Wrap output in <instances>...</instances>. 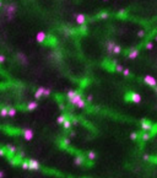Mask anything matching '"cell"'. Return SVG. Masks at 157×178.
I'll return each instance as SVG.
<instances>
[{"mask_svg":"<svg viewBox=\"0 0 157 178\" xmlns=\"http://www.w3.org/2000/svg\"><path fill=\"white\" fill-rule=\"evenodd\" d=\"M8 147H9L10 152H12V154H14V152H16V147H15V146H12V145H9Z\"/></svg>","mask_w":157,"mask_h":178,"instance_id":"obj_34","label":"cell"},{"mask_svg":"<svg viewBox=\"0 0 157 178\" xmlns=\"http://www.w3.org/2000/svg\"><path fill=\"white\" fill-rule=\"evenodd\" d=\"M108 16H109V14H108V12H101L100 15H98V18L106 20V18H108Z\"/></svg>","mask_w":157,"mask_h":178,"instance_id":"obj_25","label":"cell"},{"mask_svg":"<svg viewBox=\"0 0 157 178\" xmlns=\"http://www.w3.org/2000/svg\"><path fill=\"white\" fill-rule=\"evenodd\" d=\"M153 89H155V92L157 93V85H156V86H153Z\"/></svg>","mask_w":157,"mask_h":178,"instance_id":"obj_42","label":"cell"},{"mask_svg":"<svg viewBox=\"0 0 157 178\" xmlns=\"http://www.w3.org/2000/svg\"><path fill=\"white\" fill-rule=\"evenodd\" d=\"M46 39H47V34H46L44 32H42V31L38 32V33L36 34V41L39 42V43H43Z\"/></svg>","mask_w":157,"mask_h":178,"instance_id":"obj_6","label":"cell"},{"mask_svg":"<svg viewBox=\"0 0 157 178\" xmlns=\"http://www.w3.org/2000/svg\"><path fill=\"white\" fill-rule=\"evenodd\" d=\"M155 162H157V159H155Z\"/></svg>","mask_w":157,"mask_h":178,"instance_id":"obj_45","label":"cell"},{"mask_svg":"<svg viewBox=\"0 0 157 178\" xmlns=\"http://www.w3.org/2000/svg\"><path fill=\"white\" fill-rule=\"evenodd\" d=\"M37 107H38V103L34 102V101H33V102H30V103L27 105V109H28V111H33V109H36Z\"/></svg>","mask_w":157,"mask_h":178,"instance_id":"obj_15","label":"cell"},{"mask_svg":"<svg viewBox=\"0 0 157 178\" xmlns=\"http://www.w3.org/2000/svg\"><path fill=\"white\" fill-rule=\"evenodd\" d=\"M17 57H18V59H20V60H21L24 64H26V63H27V57H26L25 54H22V53H18V54H17Z\"/></svg>","mask_w":157,"mask_h":178,"instance_id":"obj_16","label":"cell"},{"mask_svg":"<svg viewBox=\"0 0 157 178\" xmlns=\"http://www.w3.org/2000/svg\"><path fill=\"white\" fill-rule=\"evenodd\" d=\"M0 115L1 117H8V108H1V111H0Z\"/></svg>","mask_w":157,"mask_h":178,"instance_id":"obj_26","label":"cell"},{"mask_svg":"<svg viewBox=\"0 0 157 178\" xmlns=\"http://www.w3.org/2000/svg\"><path fill=\"white\" fill-rule=\"evenodd\" d=\"M80 98H82V97H81V95H80V93H76L74 97L69 98V102H70L71 105H74V106H75V105H76V102H77L78 100H80Z\"/></svg>","mask_w":157,"mask_h":178,"instance_id":"obj_12","label":"cell"},{"mask_svg":"<svg viewBox=\"0 0 157 178\" xmlns=\"http://www.w3.org/2000/svg\"><path fill=\"white\" fill-rule=\"evenodd\" d=\"M63 127H64L65 129H70V128H71V122L68 121V119H65V121L63 122Z\"/></svg>","mask_w":157,"mask_h":178,"instance_id":"obj_20","label":"cell"},{"mask_svg":"<svg viewBox=\"0 0 157 178\" xmlns=\"http://www.w3.org/2000/svg\"><path fill=\"white\" fill-rule=\"evenodd\" d=\"M3 177H5V173L3 171H0V178H3Z\"/></svg>","mask_w":157,"mask_h":178,"instance_id":"obj_40","label":"cell"},{"mask_svg":"<svg viewBox=\"0 0 157 178\" xmlns=\"http://www.w3.org/2000/svg\"><path fill=\"white\" fill-rule=\"evenodd\" d=\"M0 8H1V1H0Z\"/></svg>","mask_w":157,"mask_h":178,"instance_id":"obj_44","label":"cell"},{"mask_svg":"<svg viewBox=\"0 0 157 178\" xmlns=\"http://www.w3.org/2000/svg\"><path fill=\"white\" fill-rule=\"evenodd\" d=\"M152 48H153V43H152V42H147V43H146V49L150 50V49H152Z\"/></svg>","mask_w":157,"mask_h":178,"instance_id":"obj_29","label":"cell"},{"mask_svg":"<svg viewBox=\"0 0 157 178\" xmlns=\"http://www.w3.org/2000/svg\"><path fill=\"white\" fill-rule=\"evenodd\" d=\"M16 12V6L14 5V4H10V5H8L6 8H5V14L11 18L12 17V15Z\"/></svg>","mask_w":157,"mask_h":178,"instance_id":"obj_3","label":"cell"},{"mask_svg":"<svg viewBox=\"0 0 157 178\" xmlns=\"http://www.w3.org/2000/svg\"><path fill=\"white\" fill-rule=\"evenodd\" d=\"M69 144H70V139H69V138H65V139H63V141H62V145H63V147H66V146H69Z\"/></svg>","mask_w":157,"mask_h":178,"instance_id":"obj_23","label":"cell"},{"mask_svg":"<svg viewBox=\"0 0 157 178\" xmlns=\"http://www.w3.org/2000/svg\"><path fill=\"white\" fill-rule=\"evenodd\" d=\"M141 128H142L145 131H150V130L152 129V124H151L149 121L142 119V122H141Z\"/></svg>","mask_w":157,"mask_h":178,"instance_id":"obj_7","label":"cell"},{"mask_svg":"<svg viewBox=\"0 0 157 178\" xmlns=\"http://www.w3.org/2000/svg\"><path fill=\"white\" fill-rule=\"evenodd\" d=\"M125 100H126V101L130 100V101H133L134 103H139V102H141V96H140L139 93H136V92H131V93H129V95L125 96Z\"/></svg>","mask_w":157,"mask_h":178,"instance_id":"obj_1","label":"cell"},{"mask_svg":"<svg viewBox=\"0 0 157 178\" xmlns=\"http://www.w3.org/2000/svg\"><path fill=\"white\" fill-rule=\"evenodd\" d=\"M16 115V109L15 108H9L8 109V117H15Z\"/></svg>","mask_w":157,"mask_h":178,"instance_id":"obj_18","label":"cell"},{"mask_svg":"<svg viewBox=\"0 0 157 178\" xmlns=\"http://www.w3.org/2000/svg\"><path fill=\"white\" fill-rule=\"evenodd\" d=\"M5 60H6L5 57L4 55H0V63H5Z\"/></svg>","mask_w":157,"mask_h":178,"instance_id":"obj_37","label":"cell"},{"mask_svg":"<svg viewBox=\"0 0 157 178\" xmlns=\"http://www.w3.org/2000/svg\"><path fill=\"white\" fill-rule=\"evenodd\" d=\"M87 156H88V159H90V160H94L97 155H96V152H94V151H88Z\"/></svg>","mask_w":157,"mask_h":178,"instance_id":"obj_24","label":"cell"},{"mask_svg":"<svg viewBox=\"0 0 157 178\" xmlns=\"http://www.w3.org/2000/svg\"><path fill=\"white\" fill-rule=\"evenodd\" d=\"M5 155V150L4 149H0V156H4Z\"/></svg>","mask_w":157,"mask_h":178,"instance_id":"obj_39","label":"cell"},{"mask_svg":"<svg viewBox=\"0 0 157 178\" xmlns=\"http://www.w3.org/2000/svg\"><path fill=\"white\" fill-rule=\"evenodd\" d=\"M115 46V43L113 41H107L106 42V48H107V52L108 54H112V50H113V47Z\"/></svg>","mask_w":157,"mask_h":178,"instance_id":"obj_11","label":"cell"},{"mask_svg":"<svg viewBox=\"0 0 157 178\" xmlns=\"http://www.w3.org/2000/svg\"><path fill=\"white\" fill-rule=\"evenodd\" d=\"M66 119V115H64V114H62V115H59L58 117V119H56V122H58V124H63V122Z\"/></svg>","mask_w":157,"mask_h":178,"instance_id":"obj_19","label":"cell"},{"mask_svg":"<svg viewBox=\"0 0 157 178\" xmlns=\"http://www.w3.org/2000/svg\"><path fill=\"white\" fill-rule=\"evenodd\" d=\"M104 1H108V0H104Z\"/></svg>","mask_w":157,"mask_h":178,"instance_id":"obj_46","label":"cell"},{"mask_svg":"<svg viewBox=\"0 0 157 178\" xmlns=\"http://www.w3.org/2000/svg\"><path fill=\"white\" fill-rule=\"evenodd\" d=\"M74 162H75L76 166H81V165L84 163V157H82V156H76L75 160H74Z\"/></svg>","mask_w":157,"mask_h":178,"instance_id":"obj_13","label":"cell"},{"mask_svg":"<svg viewBox=\"0 0 157 178\" xmlns=\"http://www.w3.org/2000/svg\"><path fill=\"white\" fill-rule=\"evenodd\" d=\"M130 139H131V140H136V139H137V133H135V131L131 133V134H130Z\"/></svg>","mask_w":157,"mask_h":178,"instance_id":"obj_28","label":"cell"},{"mask_svg":"<svg viewBox=\"0 0 157 178\" xmlns=\"http://www.w3.org/2000/svg\"><path fill=\"white\" fill-rule=\"evenodd\" d=\"M24 138H25V140H27V141L32 140V138H33V130L30 129V128H26L24 130Z\"/></svg>","mask_w":157,"mask_h":178,"instance_id":"obj_5","label":"cell"},{"mask_svg":"<svg viewBox=\"0 0 157 178\" xmlns=\"http://www.w3.org/2000/svg\"><path fill=\"white\" fill-rule=\"evenodd\" d=\"M92 100H93V96H92V95H88V97H87V102L90 103V102H92Z\"/></svg>","mask_w":157,"mask_h":178,"instance_id":"obj_36","label":"cell"},{"mask_svg":"<svg viewBox=\"0 0 157 178\" xmlns=\"http://www.w3.org/2000/svg\"><path fill=\"white\" fill-rule=\"evenodd\" d=\"M21 167H22L24 170H28V161H24V162L21 163Z\"/></svg>","mask_w":157,"mask_h":178,"instance_id":"obj_27","label":"cell"},{"mask_svg":"<svg viewBox=\"0 0 157 178\" xmlns=\"http://www.w3.org/2000/svg\"><path fill=\"white\" fill-rule=\"evenodd\" d=\"M137 57H139V49H131L130 52H129V54H128V58L129 59H136Z\"/></svg>","mask_w":157,"mask_h":178,"instance_id":"obj_9","label":"cell"},{"mask_svg":"<svg viewBox=\"0 0 157 178\" xmlns=\"http://www.w3.org/2000/svg\"><path fill=\"white\" fill-rule=\"evenodd\" d=\"M144 160H145V161H150L151 157H150L149 155H144Z\"/></svg>","mask_w":157,"mask_h":178,"instance_id":"obj_38","label":"cell"},{"mask_svg":"<svg viewBox=\"0 0 157 178\" xmlns=\"http://www.w3.org/2000/svg\"><path fill=\"white\" fill-rule=\"evenodd\" d=\"M144 81H145V84H147L149 86H152V87L157 85L156 79H155L153 76H151V75H146V76L144 77Z\"/></svg>","mask_w":157,"mask_h":178,"instance_id":"obj_2","label":"cell"},{"mask_svg":"<svg viewBox=\"0 0 157 178\" xmlns=\"http://www.w3.org/2000/svg\"><path fill=\"white\" fill-rule=\"evenodd\" d=\"M71 124H77V121H76V119H72V122H71Z\"/></svg>","mask_w":157,"mask_h":178,"instance_id":"obj_41","label":"cell"},{"mask_svg":"<svg viewBox=\"0 0 157 178\" xmlns=\"http://www.w3.org/2000/svg\"><path fill=\"white\" fill-rule=\"evenodd\" d=\"M76 93H77V91H75V90H69V91H68V95H66V96H68V100H69V98H71V97H74Z\"/></svg>","mask_w":157,"mask_h":178,"instance_id":"obj_22","label":"cell"},{"mask_svg":"<svg viewBox=\"0 0 157 178\" xmlns=\"http://www.w3.org/2000/svg\"><path fill=\"white\" fill-rule=\"evenodd\" d=\"M122 71H123V74H124L125 76H129V75H130V70H129V69H126V68H124Z\"/></svg>","mask_w":157,"mask_h":178,"instance_id":"obj_30","label":"cell"},{"mask_svg":"<svg viewBox=\"0 0 157 178\" xmlns=\"http://www.w3.org/2000/svg\"><path fill=\"white\" fill-rule=\"evenodd\" d=\"M120 52H122V47H120V46L115 44V46L113 47V50H112V53H113V54H119Z\"/></svg>","mask_w":157,"mask_h":178,"instance_id":"obj_17","label":"cell"},{"mask_svg":"<svg viewBox=\"0 0 157 178\" xmlns=\"http://www.w3.org/2000/svg\"><path fill=\"white\" fill-rule=\"evenodd\" d=\"M155 39H156V41H157V34H156V37H155Z\"/></svg>","mask_w":157,"mask_h":178,"instance_id":"obj_43","label":"cell"},{"mask_svg":"<svg viewBox=\"0 0 157 178\" xmlns=\"http://www.w3.org/2000/svg\"><path fill=\"white\" fill-rule=\"evenodd\" d=\"M75 106H76L77 108H81V109H82V108H85V107H86V101H84L82 98H80V100H78V101L76 102V105H75Z\"/></svg>","mask_w":157,"mask_h":178,"instance_id":"obj_14","label":"cell"},{"mask_svg":"<svg viewBox=\"0 0 157 178\" xmlns=\"http://www.w3.org/2000/svg\"><path fill=\"white\" fill-rule=\"evenodd\" d=\"M141 136H142V140H144V141H146V140H149L150 138H151V134H150L149 131H145Z\"/></svg>","mask_w":157,"mask_h":178,"instance_id":"obj_21","label":"cell"},{"mask_svg":"<svg viewBox=\"0 0 157 178\" xmlns=\"http://www.w3.org/2000/svg\"><path fill=\"white\" fill-rule=\"evenodd\" d=\"M126 14V10H120L119 12H118V15H119V16H123V15H125Z\"/></svg>","mask_w":157,"mask_h":178,"instance_id":"obj_35","label":"cell"},{"mask_svg":"<svg viewBox=\"0 0 157 178\" xmlns=\"http://www.w3.org/2000/svg\"><path fill=\"white\" fill-rule=\"evenodd\" d=\"M144 36H145V31L144 30L137 31V37H144Z\"/></svg>","mask_w":157,"mask_h":178,"instance_id":"obj_32","label":"cell"},{"mask_svg":"<svg viewBox=\"0 0 157 178\" xmlns=\"http://www.w3.org/2000/svg\"><path fill=\"white\" fill-rule=\"evenodd\" d=\"M75 17H76V22H77V25H84V24L86 22V16L82 15V14L75 15Z\"/></svg>","mask_w":157,"mask_h":178,"instance_id":"obj_8","label":"cell"},{"mask_svg":"<svg viewBox=\"0 0 157 178\" xmlns=\"http://www.w3.org/2000/svg\"><path fill=\"white\" fill-rule=\"evenodd\" d=\"M50 95V90L49 89H46L44 87V92H43V96H49Z\"/></svg>","mask_w":157,"mask_h":178,"instance_id":"obj_33","label":"cell"},{"mask_svg":"<svg viewBox=\"0 0 157 178\" xmlns=\"http://www.w3.org/2000/svg\"><path fill=\"white\" fill-rule=\"evenodd\" d=\"M28 170L38 171V170H39V162H38L37 160H30V161H28Z\"/></svg>","mask_w":157,"mask_h":178,"instance_id":"obj_4","label":"cell"},{"mask_svg":"<svg viewBox=\"0 0 157 178\" xmlns=\"http://www.w3.org/2000/svg\"><path fill=\"white\" fill-rule=\"evenodd\" d=\"M43 92H44V87H43V86L38 87V90L34 92V97L37 98V100H39L41 97H43Z\"/></svg>","mask_w":157,"mask_h":178,"instance_id":"obj_10","label":"cell"},{"mask_svg":"<svg viewBox=\"0 0 157 178\" xmlns=\"http://www.w3.org/2000/svg\"><path fill=\"white\" fill-rule=\"evenodd\" d=\"M124 68H123V65H120V64H118V65H115V71H122Z\"/></svg>","mask_w":157,"mask_h":178,"instance_id":"obj_31","label":"cell"}]
</instances>
